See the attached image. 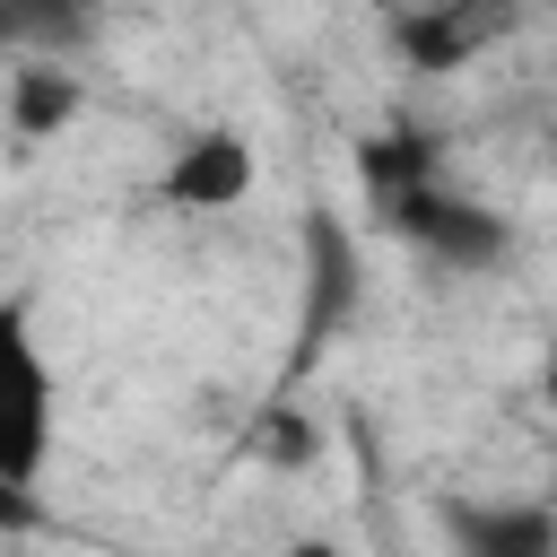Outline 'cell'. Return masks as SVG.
<instances>
[{"label":"cell","mask_w":557,"mask_h":557,"mask_svg":"<svg viewBox=\"0 0 557 557\" xmlns=\"http://www.w3.org/2000/svg\"><path fill=\"white\" fill-rule=\"evenodd\" d=\"M52 426H61L52 357H44V339H35L26 296H0V470L44 479V461H52Z\"/></svg>","instance_id":"cell-1"},{"label":"cell","mask_w":557,"mask_h":557,"mask_svg":"<svg viewBox=\"0 0 557 557\" xmlns=\"http://www.w3.org/2000/svg\"><path fill=\"white\" fill-rule=\"evenodd\" d=\"M383 209H392V226L426 252V261H444V270H487V261H505V218H487L479 200H461V191H444L435 174H409V183H392L383 191Z\"/></svg>","instance_id":"cell-2"},{"label":"cell","mask_w":557,"mask_h":557,"mask_svg":"<svg viewBox=\"0 0 557 557\" xmlns=\"http://www.w3.org/2000/svg\"><path fill=\"white\" fill-rule=\"evenodd\" d=\"M252 148L235 139V131H191V139H174V157H165V174H157V200L165 209H235L244 191H252Z\"/></svg>","instance_id":"cell-3"},{"label":"cell","mask_w":557,"mask_h":557,"mask_svg":"<svg viewBox=\"0 0 557 557\" xmlns=\"http://www.w3.org/2000/svg\"><path fill=\"white\" fill-rule=\"evenodd\" d=\"M453 557H557V513L548 496H487V505H444Z\"/></svg>","instance_id":"cell-4"},{"label":"cell","mask_w":557,"mask_h":557,"mask_svg":"<svg viewBox=\"0 0 557 557\" xmlns=\"http://www.w3.org/2000/svg\"><path fill=\"white\" fill-rule=\"evenodd\" d=\"M113 0H0V61H78Z\"/></svg>","instance_id":"cell-5"},{"label":"cell","mask_w":557,"mask_h":557,"mask_svg":"<svg viewBox=\"0 0 557 557\" xmlns=\"http://www.w3.org/2000/svg\"><path fill=\"white\" fill-rule=\"evenodd\" d=\"M505 26H513V0H435V9H418V17L400 26V52H409L418 70H461V61L487 52Z\"/></svg>","instance_id":"cell-6"},{"label":"cell","mask_w":557,"mask_h":557,"mask_svg":"<svg viewBox=\"0 0 557 557\" xmlns=\"http://www.w3.org/2000/svg\"><path fill=\"white\" fill-rule=\"evenodd\" d=\"M78 78L61 70V61H17L9 70V131L17 139H44V131H61V122H78Z\"/></svg>","instance_id":"cell-7"},{"label":"cell","mask_w":557,"mask_h":557,"mask_svg":"<svg viewBox=\"0 0 557 557\" xmlns=\"http://www.w3.org/2000/svg\"><path fill=\"white\" fill-rule=\"evenodd\" d=\"M35 487H44V479H17V470H0V548L44 531V496H35Z\"/></svg>","instance_id":"cell-8"},{"label":"cell","mask_w":557,"mask_h":557,"mask_svg":"<svg viewBox=\"0 0 557 557\" xmlns=\"http://www.w3.org/2000/svg\"><path fill=\"white\" fill-rule=\"evenodd\" d=\"M287 557H339V548H331V540H296Z\"/></svg>","instance_id":"cell-9"}]
</instances>
